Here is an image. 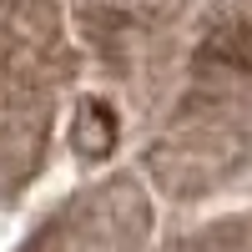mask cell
Instances as JSON below:
<instances>
[{"mask_svg": "<svg viewBox=\"0 0 252 252\" xmlns=\"http://www.w3.org/2000/svg\"><path fill=\"white\" fill-rule=\"evenodd\" d=\"M71 141H76L81 157H106L111 146H116V111L106 106V101H81Z\"/></svg>", "mask_w": 252, "mask_h": 252, "instance_id": "6da1fadb", "label": "cell"}]
</instances>
